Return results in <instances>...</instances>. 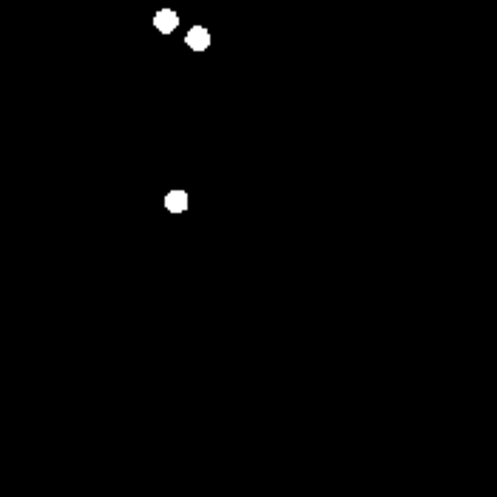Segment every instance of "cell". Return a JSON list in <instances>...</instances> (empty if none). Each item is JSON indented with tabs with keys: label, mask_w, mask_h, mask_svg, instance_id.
<instances>
[{
	"label": "cell",
	"mask_w": 497,
	"mask_h": 497,
	"mask_svg": "<svg viewBox=\"0 0 497 497\" xmlns=\"http://www.w3.org/2000/svg\"><path fill=\"white\" fill-rule=\"evenodd\" d=\"M165 207H168L171 213H185L187 210V194L185 191H171L168 196H165Z\"/></svg>",
	"instance_id": "6da1fadb"
},
{
	"label": "cell",
	"mask_w": 497,
	"mask_h": 497,
	"mask_svg": "<svg viewBox=\"0 0 497 497\" xmlns=\"http://www.w3.org/2000/svg\"><path fill=\"white\" fill-rule=\"evenodd\" d=\"M207 43H210V34H207L205 29L196 26V29L187 32V45H191L194 52H205V49H207Z\"/></svg>",
	"instance_id": "7a4b0ae2"
},
{
	"label": "cell",
	"mask_w": 497,
	"mask_h": 497,
	"mask_svg": "<svg viewBox=\"0 0 497 497\" xmlns=\"http://www.w3.org/2000/svg\"><path fill=\"white\" fill-rule=\"evenodd\" d=\"M154 23H156L159 32H171V29L176 26V14H174V12H159Z\"/></svg>",
	"instance_id": "3957f363"
}]
</instances>
